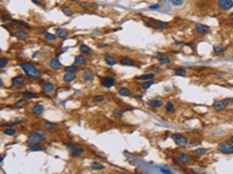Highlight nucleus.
Returning <instances> with one entry per match:
<instances>
[{
  "label": "nucleus",
  "instance_id": "72a5a7b5",
  "mask_svg": "<svg viewBox=\"0 0 233 174\" xmlns=\"http://www.w3.org/2000/svg\"><path fill=\"white\" fill-rule=\"evenodd\" d=\"M125 115V110L120 109V108H117V109H114L112 111V117L115 118V120H120V118H122V116Z\"/></svg>",
  "mask_w": 233,
  "mask_h": 174
},
{
  "label": "nucleus",
  "instance_id": "1a4fd4ad",
  "mask_svg": "<svg viewBox=\"0 0 233 174\" xmlns=\"http://www.w3.org/2000/svg\"><path fill=\"white\" fill-rule=\"evenodd\" d=\"M146 104L152 109H157V108L164 107L166 103L163 102V100H161V99H150V100L147 101Z\"/></svg>",
  "mask_w": 233,
  "mask_h": 174
},
{
  "label": "nucleus",
  "instance_id": "f704fd0d",
  "mask_svg": "<svg viewBox=\"0 0 233 174\" xmlns=\"http://www.w3.org/2000/svg\"><path fill=\"white\" fill-rule=\"evenodd\" d=\"M79 51L83 53V55H91L92 53V49L86 44H80L79 46Z\"/></svg>",
  "mask_w": 233,
  "mask_h": 174
},
{
  "label": "nucleus",
  "instance_id": "4d7b16f0",
  "mask_svg": "<svg viewBox=\"0 0 233 174\" xmlns=\"http://www.w3.org/2000/svg\"><path fill=\"white\" fill-rule=\"evenodd\" d=\"M23 87H25V84H23V85H21V86H19V87H18V90H23Z\"/></svg>",
  "mask_w": 233,
  "mask_h": 174
},
{
  "label": "nucleus",
  "instance_id": "bb28decb",
  "mask_svg": "<svg viewBox=\"0 0 233 174\" xmlns=\"http://www.w3.org/2000/svg\"><path fill=\"white\" fill-rule=\"evenodd\" d=\"M12 25L19 29H30V26L25 22V21H21V20H13L12 21Z\"/></svg>",
  "mask_w": 233,
  "mask_h": 174
},
{
  "label": "nucleus",
  "instance_id": "a18cd8bd",
  "mask_svg": "<svg viewBox=\"0 0 233 174\" xmlns=\"http://www.w3.org/2000/svg\"><path fill=\"white\" fill-rule=\"evenodd\" d=\"M224 51V45L223 44H214L213 45V52L214 53H220V52Z\"/></svg>",
  "mask_w": 233,
  "mask_h": 174
},
{
  "label": "nucleus",
  "instance_id": "8fccbe9b",
  "mask_svg": "<svg viewBox=\"0 0 233 174\" xmlns=\"http://www.w3.org/2000/svg\"><path fill=\"white\" fill-rule=\"evenodd\" d=\"M171 4L174 6H182L183 5V0H171Z\"/></svg>",
  "mask_w": 233,
  "mask_h": 174
},
{
  "label": "nucleus",
  "instance_id": "a19ab883",
  "mask_svg": "<svg viewBox=\"0 0 233 174\" xmlns=\"http://www.w3.org/2000/svg\"><path fill=\"white\" fill-rule=\"evenodd\" d=\"M61 11H62V13L64 14L65 16H72L73 15V11L69 6H63L61 8Z\"/></svg>",
  "mask_w": 233,
  "mask_h": 174
},
{
  "label": "nucleus",
  "instance_id": "ea45409f",
  "mask_svg": "<svg viewBox=\"0 0 233 174\" xmlns=\"http://www.w3.org/2000/svg\"><path fill=\"white\" fill-rule=\"evenodd\" d=\"M78 5H79L83 9H85V11H90V9L93 8V5L91 2H89V1H79Z\"/></svg>",
  "mask_w": 233,
  "mask_h": 174
},
{
  "label": "nucleus",
  "instance_id": "e433bc0d",
  "mask_svg": "<svg viewBox=\"0 0 233 174\" xmlns=\"http://www.w3.org/2000/svg\"><path fill=\"white\" fill-rule=\"evenodd\" d=\"M164 111H166L167 114H170V113H173L174 110H175V103L171 102V101H169V102H167L164 104Z\"/></svg>",
  "mask_w": 233,
  "mask_h": 174
},
{
  "label": "nucleus",
  "instance_id": "c756f323",
  "mask_svg": "<svg viewBox=\"0 0 233 174\" xmlns=\"http://www.w3.org/2000/svg\"><path fill=\"white\" fill-rule=\"evenodd\" d=\"M55 32H56V35L58 37H61V39H65V37H68L70 35V32L68 29H65V28H60L58 27V28L55 29Z\"/></svg>",
  "mask_w": 233,
  "mask_h": 174
},
{
  "label": "nucleus",
  "instance_id": "7ed1b4c3",
  "mask_svg": "<svg viewBox=\"0 0 233 174\" xmlns=\"http://www.w3.org/2000/svg\"><path fill=\"white\" fill-rule=\"evenodd\" d=\"M174 159L181 166H190L195 161L193 155L188 153V152H177L176 155L174 157Z\"/></svg>",
  "mask_w": 233,
  "mask_h": 174
},
{
  "label": "nucleus",
  "instance_id": "58836bf2",
  "mask_svg": "<svg viewBox=\"0 0 233 174\" xmlns=\"http://www.w3.org/2000/svg\"><path fill=\"white\" fill-rule=\"evenodd\" d=\"M207 151H209V150L205 148H197L193 150V155H198V157H203L204 155H207Z\"/></svg>",
  "mask_w": 233,
  "mask_h": 174
},
{
  "label": "nucleus",
  "instance_id": "a878e982",
  "mask_svg": "<svg viewBox=\"0 0 233 174\" xmlns=\"http://www.w3.org/2000/svg\"><path fill=\"white\" fill-rule=\"evenodd\" d=\"M118 94L122 97H129L132 95V90L126 86H121V87L118 88Z\"/></svg>",
  "mask_w": 233,
  "mask_h": 174
},
{
  "label": "nucleus",
  "instance_id": "864d4df0",
  "mask_svg": "<svg viewBox=\"0 0 233 174\" xmlns=\"http://www.w3.org/2000/svg\"><path fill=\"white\" fill-rule=\"evenodd\" d=\"M150 9H157V8H160V4H156V5H152V6H149Z\"/></svg>",
  "mask_w": 233,
  "mask_h": 174
},
{
  "label": "nucleus",
  "instance_id": "ddd939ff",
  "mask_svg": "<svg viewBox=\"0 0 233 174\" xmlns=\"http://www.w3.org/2000/svg\"><path fill=\"white\" fill-rule=\"evenodd\" d=\"M218 7L221 11H230L233 8V0H218Z\"/></svg>",
  "mask_w": 233,
  "mask_h": 174
},
{
  "label": "nucleus",
  "instance_id": "de8ad7c7",
  "mask_svg": "<svg viewBox=\"0 0 233 174\" xmlns=\"http://www.w3.org/2000/svg\"><path fill=\"white\" fill-rule=\"evenodd\" d=\"M8 62H9V59L7 57H2L0 59V69H5L8 64Z\"/></svg>",
  "mask_w": 233,
  "mask_h": 174
},
{
  "label": "nucleus",
  "instance_id": "2eb2a0df",
  "mask_svg": "<svg viewBox=\"0 0 233 174\" xmlns=\"http://www.w3.org/2000/svg\"><path fill=\"white\" fill-rule=\"evenodd\" d=\"M43 111H44V106L40 102L33 104V106H32V108H30V113H32L34 116L42 115V114H43Z\"/></svg>",
  "mask_w": 233,
  "mask_h": 174
},
{
  "label": "nucleus",
  "instance_id": "c9c22d12",
  "mask_svg": "<svg viewBox=\"0 0 233 174\" xmlns=\"http://www.w3.org/2000/svg\"><path fill=\"white\" fill-rule=\"evenodd\" d=\"M2 134H5L6 136H15L18 134V130L15 129L14 127H9V128L2 129Z\"/></svg>",
  "mask_w": 233,
  "mask_h": 174
},
{
  "label": "nucleus",
  "instance_id": "6e6d98bb",
  "mask_svg": "<svg viewBox=\"0 0 233 174\" xmlns=\"http://www.w3.org/2000/svg\"><path fill=\"white\" fill-rule=\"evenodd\" d=\"M175 44H176V45H182L183 43H182L181 41H175Z\"/></svg>",
  "mask_w": 233,
  "mask_h": 174
},
{
  "label": "nucleus",
  "instance_id": "9d476101",
  "mask_svg": "<svg viewBox=\"0 0 233 174\" xmlns=\"http://www.w3.org/2000/svg\"><path fill=\"white\" fill-rule=\"evenodd\" d=\"M154 78H156V73L155 72H148V73H143L141 76L134 77V80L143 83V81H148V80H154Z\"/></svg>",
  "mask_w": 233,
  "mask_h": 174
},
{
  "label": "nucleus",
  "instance_id": "412c9836",
  "mask_svg": "<svg viewBox=\"0 0 233 174\" xmlns=\"http://www.w3.org/2000/svg\"><path fill=\"white\" fill-rule=\"evenodd\" d=\"M119 64L122 66H135V60L131 57H120L119 58Z\"/></svg>",
  "mask_w": 233,
  "mask_h": 174
},
{
  "label": "nucleus",
  "instance_id": "3c124183",
  "mask_svg": "<svg viewBox=\"0 0 233 174\" xmlns=\"http://www.w3.org/2000/svg\"><path fill=\"white\" fill-rule=\"evenodd\" d=\"M160 171H161V173H162V174H173V172H170L169 169H167V168H163V167H161Z\"/></svg>",
  "mask_w": 233,
  "mask_h": 174
},
{
  "label": "nucleus",
  "instance_id": "aec40b11",
  "mask_svg": "<svg viewBox=\"0 0 233 174\" xmlns=\"http://www.w3.org/2000/svg\"><path fill=\"white\" fill-rule=\"evenodd\" d=\"M86 62H87L86 57H85V55H83V53L75 56V59H73V64L77 65V66H83V65L86 64Z\"/></svg>",
  "mask_w": 233,
  "mask_h": 174
},
{
  "label": "nucleus",
  "instance_id": "13d9d810",
  "mask_svg": "<svg viewBox=\"0 0 233 174\" xmlns=\"http://www.w3.org/2000/svg\"><path fill=\"white\" fill-rule=\"evenodd\" d=\"M230 142H231V143H232V144H233V135L231 136V138H230Z\"/></svg>",
  "mask_w": 233,
  "mask_h": 174
},
{
  "label": "nucleus",
  "instance_id": "cd10ccee",
  "mask_svg": "<svg viewBox=\"0 0 233 174\" xmlns=\"http://www.w3.org/2000/svg\"><path fill=\"white\" fill-rule=\"evenodd\" d=\"M104 60H105V63L107 65H110V66H113L115 65L117 63H119V59L113 56V55H105V57H104Z\"/></svg>",
  "mask_w": 233,
  "mask_h": 174
},
{
  "label": "nucleus",
  "instance_id": "f03ea898",
  "mask_svg": "<svg viewBox=\"0 0 233 174\" xmlns=\"http://www.w3.org/2000/svg\"><path fill=\"white\" fill-rule=\"evenodd\" d=\"M20 67L23 70V72L26 73L27 77H29L33 80H36V79H40L41 78V72L39 69H36V66L30 63H21Z\"/></svg>",
  "mask_w": 233,
  "mask_h": 174
},
{
  "label": "nucleus",
  "instance_id": "c03bdc74",
  "mask_svg": "<svg viewBox=\"0 0 233 174\" xmlns=\"http://www.w3.org/2000/svg\"><path fill=\"white\" fill-rule=\"evenodd\" d=\"M174 73H175L176 76H178V77H184V76L188 74V71H186L185 69L180 67V69H175V70H174Z\"/></svg>",
  "mask_w": 233,
  "mask_h": 174
},
{
  "label": "nucleus",
  "instance_id": "5701e85b",
  "mask_svg": "<svg viewBox=\"0 0 233 174\" xmlns=\"http://www.w3.org/2000/svg\"><path fill=\"white\" fill-rule=\"evenodd\" d=\"M90 168H91L92 171H105V169H106V166H105L104 164L99 162V161L93 160L90 162Z\"/></svg>",
  "mask_w": 233,
  "mask_h": 174
},
{
  "label": "nucleus",
  "instance_id": "603ef678",
  "mask_svg": "<svg viewBox=\"0 0 233 174\" xmlns=\"http://www.w3.org/2000/svg\"><path fill=\"white\" fill-rule=\"evenodd\" d=\"M34 4H36V5H39V6H42V4H43V0H32Z\"/></svg>",
  "mask_w": 233,
  "mask_h": 174
},
{
  "label": "nucleus",
  "instance_id": "5fc2aeb1",
  "mask_svg": "<svg viewBox=\"0 0 233 174\" xmlns=\"http://www.w3.org/2000/svg\"><path fill=\"white\" fill-rule=\"evenodd\" d=\"M228 19H230L233 22V12H232V13H230V15H228Z\"/></svg>",
  "mask_w": 233,
  "mask_h": 174
},
{
  "label": "nucleus",
  "instance_id": "473e14b6",
  "mask_svg": "<svg viewBox=\"0 0 233 174\" xmlns=\"http://www.w3.org/2000/svg\"><path fill=\"white\" fill-rule=\"evenodd\" d=\"M47 148L44 145H34V146H30V148H28V152H42V151H46Z\"/></svg>",
  "mask_w": 233,
  "mask_h": 174
},
{
  "label": "nucleus",
  "instance_id": "4be33fe9",
  "mask_svg": "<svg viewBox=\"0 0 233 174\" xmlns=\"http://www.w3.org/2000/svg\"><path fill=\"white\" fill-rule=\"evenodd\" d=\"M14 108H16V109H22V108H26L29 106V103H28V100L25 99V97H21L19 100H16L15 102H14Z\"/></svg>",
  "mask_w": 233,
  "mask_h": 174
},
{
  "label": "nucleus",
  "instance_id": "49530a36",
  "mask_svg": "<svg viewBox=\"0 0 233 174\" xmlns=\"http://www.w3.org/2000/svg\"><path fill=\"white\" fill-rule=\"evenodd\" d=\"M223 101L225 103L226 108H233V97H226V99H223Z\"/></svg>",
  "mask_w": 233,
  "mask_h": 174
},
{
  "label": "nucleus",
  "instance_id": "0eeeda50",
  "mask_svg": "<svg viewBox=\"0 0 233 174\" xmlns=\"http://www.w3.org/2000/svg\"><path fill=\"white\" fill-rule=\"evenodd\" d=\"M115 83H117L115 78L111 77V76H105V77L100 78V85H101L103 87H105V88H111V87H113L114 85H115Z\"/></svg>",
  "mask_w": 233,
  "mask_h": 174
},
{
  "label": "nucleus",
  "instance_id": "39448f33",
  "mask_svg": "<svg viewBox=\"0 0 233 174\" xmlns=\"http://www.w3.org/2000/svg\"><path fill=\"white\" fill-rule=\"evenodd\" d=\"M171 139H173L176 145H178L181 148H185L189 144V139L184 134H181V132H173L171 135Z\"/></svg>",
  "mask_w": 233,
  "mask_h": 174
},
{
  "label": "nucleus",
  "instance_id": "6ab92c4d",
  "mask_svg": "<svg viewBox=\"0 0 233 174\" xmlns=\"http://www.w3.org/2000/svg\"><path fill=\"white\" fill-rule=\"evenodd\" d=\"M155 59H156L160 64H163V65L170 64V63H171V58L169 57V56H167V55H163V53H157V55L155 56Z\"/></svg>",
  "mask_w": 233,
  "mask_h": 174
},
{
  "label": "nucleus",
  "instance_id": "09e8293b",
  "mask_svg": "<svg viewBox=\"0 0 233 174\" xmlns=\"http://www.w3.org/2000/svg\"><path fill=\"white\" fill-rule=\"evenodd\" d=\"M190 171L192 174H205V172L203 169H199V168H191Z\"/></svg>",
  "mask_w": 233,
  "mask_h": 174
},
{
  "label": "nucleus",
  "instance_id": "7c9ffc66",
  "mask_svg": "<svg viewBox=\"0 0 233 174\" xmlns=\"http://www.w3.org/2000/svg\"><path fill=\"white\" fill-rule=\"evenodd\" d=\"M14 36L18 39H20V41H23V39H26L28 37V32L25 29H18L14 32Z\"/></svg>",
  "mask_w": 233,
  "mask_h": 174
},
{
  "label": "nucleus",
  "instance_id": "f8f14e48",
  "mask_svg": "<svg viewBox=\"0 0 233 174\" xmlns=\"http://www.w3.org/2000/svg\"><path fill=\"white\" fill-rule=\"evenodd\" d=\"M41 90H42V93H44V94H53L54 92L56 90V86L55 84L53 83H43L42 86H41Z\"/></svg>",
  "mask_w": 233,
  "mask_h": 174
},
{
  "label": "nucleus",
  "instance_id": "9b49d317",
  "mask_svg": "<svg viewBox=\"0 0 233 174\" xmlns=\"http://www.w3.org/2000/svg\"><path fill=\"white\" fill-rule=\"evenodd\" d=\"M211 108H212L216 113H221V111H224V110L226 109V106H225V103H224L223 100L217 99V100H214V101L212 102Z\"/></svg>",
  "mask_w": 233,
  "mask_h": 174
},
{
  "label": "nucleus",
  "instance_id": "b1692460",
  "mask_svg": "<svg viewBox=\"0 0 233 174\" xmlns=\"http://www.w3.org/2000/svg\"><path fill=\"white\" fill-rule=\"evenodd\" d=\"M21 97L27 99V100H35V99H39V94L35 93V92H30V90H23L21 93Z\"/></svg>",
  "mask_w": 233,
  "mask_h": 174
},
{
  "label": "nucleus",
  "instance_id": "6e6552de",
  "mask_svg": "<svg viewBox=\"0 0 233 174\" xmlns=\"http://www.w3.org/2000/svg\"><path fill=\"white\" fill-rule=\"evenodd\" d=\"M58 123L53 122V121H48V120H42L41 121V127L47 131H54L58 128Z\"/></svg>",
  "mask_w": 233,
  "mask_h": 174
},
{
  "label": "nucleus",
  "instance_id": "f3484780",
  "mask_svg": "<svg viewBox=\"0 0 233 174\" xmlns=\"http://www.w3.org/2000/svg\"><path fill=\"white\" fill-rule=\"evenodd\" d=\"M48 65H49V67H50L51 70H55V71L63 69V65H62V63L58 60V58H50L49 62H48Z\"/></svg>",
  "mask_w": 233,
  "mask_h": 174
},
{
  "label": "nucleus",
  "instance_id": "79ce46f5",
  "mask_svg": "<svg viewBox=\"0 0 233 174\" xmlns=\"http://www.w3.org/2000/svg\"><path fill=\"white\" fill-rule=\"evenodd\" d=\"M78 67L79 66H77V65H70V66H65V67H63V70H64V72L65 73H68V72H70V73H76V71L78 70Z\"/></svg>",
  "mask_w": 233,
  "mask_h": 174
},
{
  "label": "nucleus",
  "instance_id": "f257e3e1",
  "mask_svg": "<svg viewBox=\"0 0 233 174\" xmlns=\"http://www.w3.org/2000/svg\"><path fill=\"white\" fill-rule=\"evenodd\" d=\"M47 138H48L47 130L35 129L28 132L25 144H26L27 148H30V146H34V145H40V144L46 142Z\"/></svg>",
  "mask_w": 233,
  "mask_h": 174
},
{
  "label": "nucleus",
  "instance_id": "37998d69",
  "mask_svg": "<svg viewBox=\"0 0 233 174\" xmlns=\"http://www.w3.org/2000/svg\"><path fill=\"white\" fill-rule=\"evenodd\" d=\"M154 84H155V81H154V80H148V81H143V83H141L140 87H141L143 90H148L150 86H153Z\"/></svg>",
  "mask_w": 233,
  "mask_h": 174
},
{
  "label": "nucleus",
  "instance_id": "2f4dec72",
  "mask_svg": "<svg viewBox=\"0 0 233 174\" xmlns=\"http://www.w3.org/2000/svg\"><path fill=\"white\" fill-rule=\"evenodd\" d=\"M57 35L56 34H51V32H46L44 35H43V39H44V41H47V42H50V43H55L56 41H57Z\"/></svg>",
  "mask_w": 233,
  "mask_h": 174
},
{
  "label": "nucleus",
  "instance_id": "dca6fc26",
  "mask_svg": "<svg viewBox=\"0 0 233 174\" xmlns=\"http://www.w3.org/2000/svg\"><path fill=\"white\" fill-rule=\"evenodd\" d=\"M195 32L199 35H205V34H209L211 32V28L207 25H203V23H197L195 26Z\"/></svg>",
  "mask_w": 233,
  "mask_h": 174
},
{
  "label": "nucleus",
  "instance_id": "4468645a",
  "mask_svg": "<svg viewBox=\"0 0 233 174\" xmlns=\"http://www.w3.org/2000/svg\"><path fill=\"white\" fill-rule=\"evenodd\" d=\"M25 81H26V76H23V74H18V76H15L11 79V85L13 86V87H16V86H21V85L25 84Z\"/></svg>",
  "mask_w": 233,
  "mask_h": 174
},
{
  "label": "nucleus",
  "instance_id": "a211bd4d",
  "mask_svg": "<svg viewBox=\"0 0 233 174\" xmlns=\"http://www.w3.org/2000/svg\"><path fill=\"white\" fill-rule=\"evenodd\" d=\"M149 21H152L153 26L157 29H168L170 28V25L166 22V21H160V20H155V19H149Z\"/></svg>",
  "mask_w": 233,
  "mask_h": 174
},
{
  "label": "nucleus",
  "instance_id": "393cba45",
  "mask_svg": "<svg viewBox=\"0 0 233 174\" xmlns=\"http://www.w3.org/2000/svg\"><path fill=\"white\" fill-rule=\"evenodd\" d=\"M80 77L83 78V80H85V81H91L93 78H94V73H93L92 70L86 69V70H84V71L82 72Z\"/></svg>",
  "mask_w": 233,
  "mask_h": 174
},
{
  "label": "nucleus",
  "instance_id": "20e7f679",
  "mask_svg": "<svg viewBox=\"0 0 233 174\" xmlns=\"http://www.w3.org/2000/svg\"><path fill=\"white\" fill-rule=\"evenodd\" d=\"M65 146H67L69 155H70L71 158H79V157H82V155L86 152V150L83 148V146H79V145H77V144L65 143Z\"/></svg>",
  "mask_w": 233,
  "mask_h": 174
},
{
  "label": "nucleus",
  "instance_id": "4c0bfd02",
  "mask_svg": "<svg viewBox=\"0 0 233 174\" xmlns=\"http://www.w3.org/2000/svg\"><path fill=\"white\" fill-rule=\"evenodd\" d=\"M105 100H106V97H105V95H103V94H96V95H93L92 97L93 103H103Z\"/></svg>",
  "mask_w": 233,
  "mask_h": 174
},
{
  "label": "nucleus",
  "instance_id": "423d86ee",
  "mask_svg": "<svg viewBox=\"0 0 233 174\" xmlns=\"http://www.w3.org/2000/svg\"><path fill=\"white\" fill-rule=\"evenodd\" d=\"M217 150H218V152L223 153V155H233V144L228 141H223V142L218 143Z\"/></svg>",
  "mask_w": 233,
  "mask_h": 174
},
{
  "label": "nucleus",
  "instance_id": "c85d7f7f",
  "mask_svg": "<svg viewBox=\"0 0 233 174\" xmlns=\"http://www.w3.org/2000/svg\"><path fill=\"white\" fill-rule=\"evenodd\" d=\"M76 78H77V74L76 73H70V72H68L65 73L63 78H62V80H63V83H65V84H70V83H72L76 80Z\"/></svg>",
  "mask_w": 233,
  "mask_h": 174
}]
</instances>
